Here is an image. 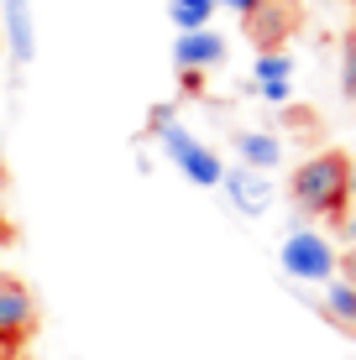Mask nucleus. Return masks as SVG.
<instances>
[{
  "label": "nucleus",
  "instance_id": "20",
  "mask_svg": "<svg viewBox=\"0 0 356 360\" xmlns=\"http://www.w3.org/2000/svg\"><path fill=\"white\" fill-rule=\"evenodd\" d=\"M346 193H351V204H356V157H351V167H346Z\"/></svg>",
  "mask_w": 356,
  "mask_h": 360
},
{
  "label": "nucleus",
  "instance_id": "21",
  "mask_svg": "<svg viewBox=\"0 0 356 360\" xmlns=\"http://www.w3.org/2000/svg\"><path fill=\"white\" fill-rule=\"evenodd\" d=\"M346 282L356 288V245H351V256H346Z\"/></svg>",
  "mask_w": 356,
  "mask_h": 360
},
{
  "label": "nucleus",
  "instance_id": "6",
  "mask_svg": "<svg viewBox=\"0 0 356 360\" xmlns=\"http://www.w3.org/2000/svg\"><path fill=\"white\" fill-rule=\"evenodd\" d=\"M226 37H220L215 27H204V32H183V37H173V68L178 73H215L220 63H226Z\"/></svg>",
  "mask_w": 356,
  "mask_h": 360
},
{
  "label": "nucleus",
  "instance_id": "16",
  "mask_svg": "<svg viewBox=\"0 0 356 360\" xmlns=\"http://www.w3.org/2000/svg\"><path fill=\"white\" fill-rule=\"evenodd\" d=\"M267 99V105H288V94H293V84H278V89H257Z\"/></svg>",
  "mask_w": 356,
  "mask_h": 360
},
{
  "label": "nucleus",
  "instance_id": "5",
  "mask_svg": "<svg viewBox=\"0 0 356 360\" xmlns=\"http://www.w3.org/2000/svg\"><path fill=\"white\" fill-rule=\"evenodd\" d=\"M226 204L247 219H262L273 209V178L267 172H252V167H226V183H220Z\"/></svg>",
  "mask_w": 356,
  "mask_h": 360
},
{
  "label": "nucleus",
  "instance_id": "17",
  "mask_svg": "<svg viewBox=\"0 0 356 360\" xmlns=\"http://www.w3.org/2000/svg\"><path fill=\"white\" fill-rule=\"evenodd\" d=\"M215 6H226V11H236V16H252L262 0H215Z\"/></svg>",
  "mask_w": 356,
  "mask_h": 360
},
{
  "label": "nucleus",
  "instance_id": "8",
  "mask_svg": "<svg viewBox=\"0 0 356 360\" xmlns=\"http://www.w3.org/2000/svg\"><path fill=\"white\" fill-rule=\"evenodd\" d=\"M236 167H252V172H273L283 162V141L278 131H236Z\"/></svg>",
  "mask_w": 356,
  "mask_h": 360
},
{
  "label": "nucleus",
  "instance_id": "15",
  "mask_svg": "<svg viewBox=\"0 0 356 360\" xmlns=\"http://www.w3.org/2000/svg\"><path fill=\"white\" fill-rule=\"evenodd\" d=\"M173 120H178V105H168V99L147 110V131H163V126H173Z\"/></svg>",
  "mask_w": 356,
  "mask_h": 360
},
{
  "label": "nucleus",
  "instance_id": "2",
  "mask_svg": "<svg viewBox=\"0 0 356 360\" xmlns=\"http://www.w3.org/2000/svg\"><path fill=\"white\" fill-rule=\"evenodd\" d=\"M278 266L288 271L293 282H336V245L320 230H288L283 245H278Z\"/></svg>",
  "mask_w": 356,
  "mask_h": 360
},
{
  "label": "nucleus",
  "instance_id": "22",
  "mask_svg": "<svg viewBox=\"0 0 356 360\" xmlns=\"http://www.w3.org/2000/svg\"><path fill=\"white\" fill-rule=\"evenodd\" d=\"M11 240V225H6V219H0V245H6Z\"/></svg>",
  "mask_w": 356,
  "mask_h": 360
},
{
  "label": "nucleus",
  "instance_id": "4",
  "mask_svg": "<svg viewBox=\"0 0 356 360\" xmlns=\"http://www.w3.org/2000/svg\"><path fill=\"white\" fill-rule=\"evenodd\" d=\"M0 32H6L11 68H27L37 58V11H32V0H0Z\"/></svg>",
  "mask_w": 356,
  "mask_h": 360
},
{
  "label": "nucleus",
  "instance_id": "19",
  "mask_svg": "<svg viewBox=\"0 0 356 360\" xmlns=\"http://www.w3.org/2000/svg\"><path fill=\"white\" fill-rule=\"evenodd\" d=\"M340 235H346V240L356 245V214H346V219H340Z\"/></svg>",
  "mask_w": 356,
  "mask_h": 360
},
{
  "label": "nucleus",
  "instance_id": "9",
  "mask_svg": "<svg viewBox=\"0 0 356 360\" xmlns=\"http://www.w3.org/2000/svg\"><path fill=\"white\" fill-rule=\"evenodd\" d=\"M173 167H178L189 183H200V188H220V183H226V157H220L215 146H204V141H194Z\"/></svg>",
  "mask_w": 356,
  "mask_h": 360
},
{
  "label": "nucleus",
  "instance_id": "10",
  "mask_svg": "<svg viewBox=\"0 0 356 360\" xmlns=\"http://www.w3.org/2000/svg\"><path fill=\"white\" fill-rule=\"evenodd\" d=\"M278 84H293V58L288 53H257L252 89H278Z\"/></svg>",
  "mask_w": 356,
  "mask_h": 360
},
{
  "label": "nucleus",
  "instance_id": "23",
  "mask_svg": "<svg viewBox=\"0 0 356 360\" xmlns=\"http://www.w3.org/2000/svg\"><path fill=\"white\" fill-rule=\"evenodd\" d=\"M0 183H6V157H0Z\"/></svg>",
  "mask_w": 356,
  "mask_h": 360
},
{
  "label": "nucleus",
  "instance_id": "24",
  "mask_svg": "<svg viewBox=\"0 0 356 360\" xmlns=\"http://www.w3.org/2000/svg\"><path fill=\"white\" fill-rule=\"evenodd\" d=\"M0 360H11V350H0Z\"/></svg>",
  "mask_w": 356,
  "mask_h": 360
},
{
  "label": "nucleus",
  "instance_id": "18",
  "mask_svg": "<svg viewBox=\"0 0 356 360\" xmlns=\"http://www.w3.org/2000/svg\"><path fill=\"white\" fill-rule=\"evenodd\" d=\"M178 84H183V94H200V89H204L200 73H178Z\"/></svg>",
  "mask_w": 356,
  "mask_h": 360
},
{
  "label": "nucleus",
  "instance_id": "3",
  "mask_svg": "<svg viewBox=\"0 0 356 360\" xmlns=\"http://www.w3.org/2000/svg\"><path fill=\"white\" fill-rule=\"evenodd\" d=\"M37 329V297L21 277L0 271V350H16L21 340Z\"/></svg>",
  "mask_w": 356,
  "mask_h": 360
},
{
  "label": "nucleus",
  "instance_id": "13",
  "mask_svg": "<svg viewBox=\"0 0 356 360\" xmlns=\"http://www.w3.org/2000/svg\"><path fill=\"white\" fill-rule=\"evenodd\" d=\"M152 136H157V146H163V157H168V162H178V157L189 152L194 141H200V136L183 126V120H173V126H163V131H152Z\"/></svg>",
  "mask_w": 356,
  "mask_h": 360
},
{
  "label": "nucleus",
  "instance_id": "12",
  "mask_svg": "<svg viewBox=\"0 0 356 360\" xmlns=\"http://www.w3.org/2000/svg\"><path fill=\"white\" fill-rule=\"evenodd\" d=\"M325 314L336 319V324H346V329H356V288H351L346 277L325 282Z\"/></svg>",
  "mask_w": 356,
  "mask_h": 360
},
{
  "label": "nucleus",
  "instance_id": "11",
  "mask_svg": "<svg viewBox=\"0 0 356 360\" xmlns=\"http://www.w3.org/2000/svg\"><path fill=\"white\" fill-rule=\"evenodd\" d=\"M168 21L183 32H204L215 21V0H168Z\"/></svg>",
  "mask_w": 356,
  "mask_h": 360
},
{
  "label": "nucleus",
  "instance_id": "14",
  "mask_svg": "<svg viewBox=\"0 0 356 360\" xmlns=\"http://www.w3.org/2000/svg\"><path fill=\"white\" fill-rule=\"evenodd\" d=\"M340 89L356 94V32L340 42Z\"/></svg>",
  "mask_w": 356,
  "mask_h": 360
},
{
  "label": "nucleus",
  "instance_id": "1",
  "mask_svg": "<svg viewBox=\"0 0 356 360\" xmlns=\"http://www.w3.org/2000/svg\"><path fill=\"white\" fill-rule=\"evenodd\" d=\"M346 167L351 157L340 152H314L293 167L288 178V198L299 214H314V219H346L351 209V193H346Z\"/></svg>",
  "mask_w": 356,
  "mask_h": 360
},
{
  "label": "nucleus",
  "instance_id": "7",
  "mask_svg": "<svg viewBox=\"0 0 356 360\" xmlns=\"http://www.w3.org/2000/svg\"><path fill=\"white\" fill-rule=\"evenodd\" d=\"M247 32H252L257 53H283V42L293 32V6H288V0H262V6L252 11Z\"/></svg>",
  "mask_w": 356,
  "mask_h": 360
}]
</instances>
